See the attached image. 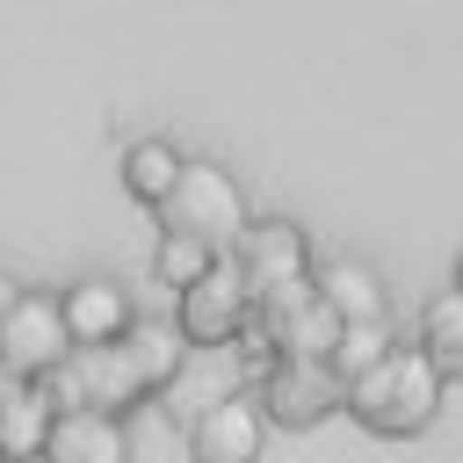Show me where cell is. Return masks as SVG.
Listing matches in <instances>:
<instances>
[{
    "mask_svg": "<svg viewBox=\"0 0 463 463\" xmlns=\"http://www.w3.org/2000/svg\"><path fill=\"white\" fill-rule=\"evenodd\" d=\"M441 398H449V376H441L420 347H405V340H398L369 376L347 383V412H354L369 434H383V441L427 434V427L441 420Z\"/></svg>",
    "mask_w": 463,
    "mask_h": 463,
    "instance_id": "cell-1",
    "label": "cell"
},
{
    "mask_svg": "<svg viewBox=\"0 0 463 463\" xmlns=\"http://www.w3.org/2000/svg\"><path fill=\"white\" fill-rule=\"evenodd\" d=\"M159 224L166 232H188V239H203L217 253H239V239H246L253 217H246V188L217 159H188L181 181H174V195L159 203Z\"/></svg>",
    "mask_w": 463,
    "mask_h": 463,
    "instance_id": "cell-2",
    "label": "cell"
},
{
    "mask_svg": "<svg viewBox=\"0 0 463 463\" xmlns=\"http://www.w3.org/2000/svg\"><path fill=\"white\" fill-rule=\"evenodd\" d=\"M43 391H51L58 412H109V420H123V412H137V405L152 398L145 376L130 369L123 340H116V347H72V354L43 376Z\"/></svg>",
    "mask_w": 463,
    "mask_h": 463,
    "instance_id": "cell-3",
    "label": "cell"
},
{
    "mask_svg": "<svg viewBox=\"0 0 463 463\" xmlns=\"http://www.w3.org/2000/svg\"><path fill=\"white\" fill-rule=\"evenodd\" d=\"M174 326H181L188 347H239L246 340V326H253V282H246L239 253H217V268L195 289H181Z\"/></svg>",
    "mask_w": 463,
    "mask_h": 463,
    "instance_id": "cell-4",
    "label": "cell"
},
{
    "mask_svg": "<svg viewBox=\"0 0 463 463\" xmlns=\"http://www.w3.org/2000/svg\"><path fill=\"white\" fill-rule=\"evenodd\" d=\"M260 412H268V427H318V420H333L340 405H347V383L326 369V362H268V376H260Z\"/></svg>",
    "mask_w": 463,
    "mask_h": 463,
    "instance_id": "cell-5",
    "label": "cell"
},
{
    "mask_svg": "<svg viewBox=\"0 0 463 463\" xmlns=\"http://www.w3.org/2000/svg\"><path fill=\"white\" fill-rule=\"evenodd\" d=\"M0 354H7L29 383H43V376L72 354V333H65V311H58L51 289H22V297H14V311L0 318Z\"/></svg>",
    "mask_w": 463,
    "mask_h": 463,
    "instance_id": "cell-6",
    "label": "cell"
},
{
    "mask_svg": "<svg viewBox=\"0 0 463 463\" xmlns=\"http://www.w3.org/2000/svg\"><path fill=\"white\" fill-rule=\"evenodd\" d=\"M260 449H268V412L253 391L210 398L188 427V463H260Z\"/></svg>",
    "mask_w": 463,
    "mask_h": 463,
    "instance_id": "cell-7",
    "label": "cell"
},
{
    "mask_svg": "<svg viewBox=\"0 0 463 463\" xmlns=\"http://www.w3.org/2000/svg\"><path fill=\"white\" fill-rule=\"evenodd\" d=\"M239 268H246V282H253V304H268V297L311 282V239H304V224H289V217L246 224V239H239Z\"/></svg>",
    "mask_w": 463,
    "mask_h": 463,
    "instance_id": "cell-8",
    "label": "cell"
},
{
    "mask_svg": "<svg viewBox=\"0 0 463 463\" xmlns=\"http://www.w3.org/2000/svg\"><path fill=\"white\" fill-rule=\"evenodd\" d=\"M58 311H65V333H72V347H116V340L137 326V311H130V289H123V282H109V275H87V282H72V289L58 297Z\"/></svg>",
    "mask_w": 463,
    "mask_h": 463,
    "instance_id": "cell-9",
    "label": "cell"
},
{
    "mask_svg": "<svg viewBox=\"0 0 463 463\" xmlns=\"http://www.w3.org/2000/svg\"><path fill=\"white\" fill-rule=\"evenodd\" d=\"M311 289H318V304L340 318V326H362V318H391V289H383V275L369 268V260H318L311 268Z\"/></svg>",
    "mask_w": 463,
    "mask_h": 463,
    "instance_id": "cell-10",
    "label": "cell"
},
{
    "mask_svg": "<svg viewBox=\"0 0 463 463\" xmlns=\"http://www.w3.org/2000/svg\"><path fill=\"white\" fill-rule=\"evenodd\" d=\"M43 463H130V434L109 412H58Z\"/></svg>",
    "mask_w": 463,
    "mask_h": 463,
    "instance_id": "cell-11",
    "label": "cell"
},
{
    "mask_svg": "<svg viewBox=\"0 0 463 463\" xmlns=\"http://www.w3.org/2000/svg\"><path fill=\"white\" fill-rule=\"evenodd\" d=\"M181 166H188V152H181L174 137H130V145H123V159H116V174H123V195H130V203H152V210L174 195Z\"/></svg>",
    "mask_w": 463,
    "mask_h": 463,
    "instance_id": "cell-12",
    "label": "cell"
},
{
    "mask_svg": "<svg viewBox=\"0 0 463 463\" xmlns=\"http://www.w3.org/2000/svg\"><path fill=\"white\" fill-rule=\"evenodd\" d=\"M123 354H130V369L145 376V391L159 398V391H174V383H181L188 340H181V326H174V318H137V326L123 333Z\"/></svg>",
    "mask_w": 463,
    "mask_h": 463,
    "instance_id": "cell-13",
    "label": "cell"
},
{
    "mask_svg": "<svg viewBox=\"0 0 463 463\" xmlns=\"http://www.w3.org/2000/svg\"><path fill=\"white\" fill-rule=\"evenodd\" d=\"M51 427H58V405H51V391H43V383L14 391V398L0 405V463H43V441H51Z\"/></svg>",
    "mask_w": 463,
    "mask_h": 463,
    "instance_id": "cell-14",
    "label": "cell"
},
{
    "mask_svg": "<svg viewBox=\"0 0 463 463\" xmlns=\"http://www.w3.org/2000/svg\"><path fill=\"white\" fill-rule=\"evenodd\" d=\"M412 347H420V354H427V362H434L449 383H463V289H441V297H427Z\"/></svg>",
    "mask_w": 463,
    "mask_h": 463,
    "instance_id": "cell-15",
    "label": "cell"
},
{
    "mask_svg": "<svg viewBox=\"0 0 463 463\" xmlns=\"http://www.w3.org/2000/svg\"><path fill=\"white\" fill-rule=\"evenodd\" d=\"M217 268V246H203V239H188V232H159V246H152V282L159 289H195L203 275Z\"/></svg>",
    "mask_w": 463,
    "mask_h": 463,
    "instance_id": "cell-16",
    "label": "cell"
},
{
    "mask_svg": "<svg viewBox=\"0 0 463 463\" xmlns=\"http://www.w3.org/2000/svg\"><path fill=\"white\" fill-rule=\"evenodd\" d=\"M398 347V333H391V318H362V326H340V340H333V354H326V369L340 376V383H354V376H369L383 354Z\"/></svg>",
    "mask_w": 463,
    "mask_h": 463,
    "instance_id": "cell-17",
    "label": "cell"
},
{
    "mask_svg": "<svg viewBox=\"0 0 463 463\" xmlns=\"http://www.w3.org/2000/svg\"><path fill=\"white\" fill-rule=\"evenodd\" d=\"M14 391H29V376H22V369H14V362H7V354H0V405H7V398H14Z\"/></svg>",
    "mask_w": 463,
    "mask_h": 463,
    "instance_id": "cell-18",
    "label": "cell"
},
{
    "mask_svg": "<svg viewBox=\"0 0 463 463\" xmlns=\"http://www.w3.org/2000/svg\"><path fill=\"white\" fill-rule=\"evenodd\" d=\"M14 297H22V282H14V275H7V268H0V318H7V311H14Z\"/></svg>",
    "mask_w": 463,
    "mask_h": 463,
    "instance_id": "cell-19",
    "label": "cell"
},
{
    "mask_svg": "<svg viewBox=\"0 0 463 463\" xmlns=\"http://www.w3.org/2000/svg\"><path fill=\"white\" fill-rule=\"evenodd\" d=\"M449 289H463V253H456V275H449Z\"/></svg>",
    "mask_w": 463,
    "mask_h": 463,
    "instance_id": "cell-20",
    "label": "cell"
}]
</instances>
